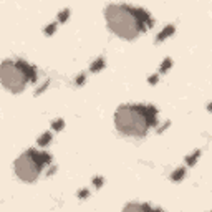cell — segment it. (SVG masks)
<instances>
[{
	"instance_id": "obj_1",
	"label": "cell",
	"mask_w": 212,
	"mask_h": 212,
	"mask_svg": "<svg viewBox=\"0 0 212 212\" xmlns=\"http://www.w3.org/2000/svg\"><path fill=\"white\" fill-rule=\"evenodd\" d=\"M104 18L109 30L124 40H134L152 27V20L146 10L124 3L108 5L104 8Z\"/></svg>"
},
{
	"instance_id": "obj_2",
	"label": "cell",
	"mask_w": 212,
	"mask_h": 212,
	"mask_svg": "<svg viewBox=\"0 0 212 212\" xmlns=\"http://www.w3.org/2000/svg\"><path fill=\"white\" fill-rule=\"evenodd\" d=\"M156 123L157 109L151 104H121L114 113V126L124 136H146Z\"/></svg>"
},
{
	"instance_id": "obj_3",
	"label": "cell",
	"mask_w": 212,
	"mask_h": 212,
	"mask_svg": "<svg viewBox=\"0 0 212 212\" xmlns=\"http://www.w3.org/2000/svg\"><path fill=\"white\" fill-rule=\"evenodd\" d=\"M0 80L5 90L18 95L27 88L28 83L37 80V71L23 60H5L0 66Z\"/></svg>"
},
{
	"instance_id": "obj_4",
	"label": "cell",
	"mask_w": 212,
	"mask_h": 212,
	"mask_svg": "<svg viewBox=\"0 0 212 212\" xmlns=\"http://www.w3.org/2000/svg\"><path fill=\"white\" fill-rule=\"evenodd\" d=\"M51 162V156L48 152H42L37 149H28L17 157L13 169L20 181L23 182H35L43 171V167Z\"/></svg>"
},
{
	"instance_id": "obj_5",
	"label": "cell",
	"mask_w": 212,
	"mask_h": 212,
	"mask_svg": "<svg viewBox=\"0 0 212 212\" xmlns=\"http://www.w3.org/2000/svg\"><path fill=\"white\" fill-rule=\"evenodd\" d=\"M123 212H162L161 209H152L148 204H141V202H129L126 207L123 209Z\"/></svg>"
},
{
	"instance_id": "obj_6",
	"label": "cell",
	"mask_w": 212,
	"mask_h": 212,
	"mask_svg": "<svg viewBox=\"0 0 212 212\" xmlns=\"http://www.w3.org/2000/svg\"><path fill=\"white\" fill-rule=\"evenodd\" d=\"M172 33H174V25H167V27L162 28L161 33H157L156 40H157V42H162V40H166L169 35H172Z\"/></svg>"
},
{
	"instance_id": "obj_7",
	"label": "cell",
	"mask_w": 212,
	"mask_h": 212,
	"mask_svg": "<svg viewBox=\"0 0 212 212\" xmlns=\"http://www.w3.org/2000/svg\"><path fill=\"white\" fill-rule=\"evenodd\" d=\"M184 176H186V167H179V169H176L174 172H172L171 179L172 181H181Z\"/></svg>"
},
{
	"instance_id": "obj_8",
	"label": "cell",
	"mask_w": 212,
	"mask_h": 212,
	"mask_svg": "<svg viewBox=\"0 0 212 212\" xmlns=\"http://www.w3.org/2000/svg\"><path fill=\"white\" fill-rule=\"evenodd\" d=\"M50 141H51V133H45L43 136L38 138V146H46Z\"/></svg>"
},
{
	"instance_id": "obj_9",
	"label": "cell",
	"mask_w": 212,
	"mask_h": 212,
	"mask_svg": "<svg viewBox=\"0 0 212 212\" xmlns=\"http://www.w3.org/2000/svg\"><path fill=\"white\" fill-rule=\"evenodd\" d=\"M103 66H104V60H103V58H98L96 61H93V63H91V71H99Z\"/></svg>"
},
{
	"instance_id": "obj_10",
	"label": "cell",
	"mask_w": 212,
	"mask_h": 212,
	"mask_svg": "<svg viewBox=\"0 0 212 212\" xmlns=\"http://www.w3.org/2000/svg\"><path fill=\"white\" fill-rule=\"evenodd\" d=\"M199 156H201V151H194V152H192L191 154V156H187L186 159H187V164H189V166H192V164H194V162L197 161V159H199Z\"/></svg>"
},
{
	"instance_id": "obj_11",
	"label": "cell",
	"mask_w": 212,
	"mask_h": 212,
	"mask_svg": "<svg viewBox=\"0 0 212 212\" xmlns=\"http://www.w3.org/2000/svg\"><path fill=\"white\" fill-rule=\"evenodd\" d=\"M171 65H172V60H171V58H166V60L161 63V68H159V71H161V73H164V71H167V70L171 68Z\"/></svg>"
},
{
	"instance_id": "obj_12",
	"label": "cell",
	"mask_w": 212,
	"mask_h": 212,
	"mask_svg": "<svg viewBox=\"0 0 212 212\" xmlns=\"http://www.w3.org/2000/svg\"><path fill=\"white\" fill-rule=\"evenodd\" d=\"M53 129H55V131H60L61 128H63V121H61V119H56V121H53Z\"/></svg>"
},
{
	"instance_id": "obj_13",
	"label": "cell",
	"mask_w": 212,
	"mask_h": 212,
	"mask_svg": "<svg viewBox=\"0 0 212 212\" xmlns=\"http://www.w3.org/2000/svg\"><path fill=\"white\" fill-rule=\"evenodd\" d=\"M55 30H56V25L53 23V25H48L45 28V33H46V35H51V33H55Z\"/></svg>"
},
{
	"instance_id": "obj_14",
	"label": "cell",
	"mask_w": 212,
	"mask_h": 212,
	"mask_svg": "<svg viewBox=\"0 0 212 212\" xmlns=\"http://www.w3.org/2000/svg\"><path fill=\"white\" fill-rule=\"evenodd\" d=\"M68 13H70V10H63V12H61V13H60V17H58V20H60V22H65V20H66V18H68Z\"/></svg>"
},
{
	"instance_id": "obj_15",
	"label": "cell",
	"mask_w": 212,
	"mask_h": 212,
	"mask_svg": "<svg viewBox=\"0 0 212 212\" xmlns=\"http://www.w3.org/2000/svg\"><path fill=\"white\" fill-rule=\"evenodd\" d=\"M93 184H95L96 187H101V184H103V179H101V177H95V179H93Z\"/></svg>"
},
{
	"instance_id": "obj_16",
	"label": "cell",
	"mask_w": 212,
	"mask_h": 212,
	"mask_svg": "<svg viewBox=\"0 0 212 212\" xmlns=\"http://www.w3.org/2000/svg\"><path fill=\"white\" fill-rule=\"evenodd\" d=\"M157 78H159V75H152L151 78H149V83H151V85H154V83H156V81H157Z\"/></svg>"
},
{
	"instance_id": "obj_17",
	"label": "cell",
	"mask_w": 212,
	"mask_h": 212,
	"mask_svg": "<svg viewBox=\"0 0 212 212\" xmlns=\"http://www.w3.org/2000/svg\"><path fill=\"white\" fill-rule=\"evenodd\" d=\"M86 196H88V191H81L80 192V197H86Z\"/></svg>"
},
{
	"instance_id": "obj_18",
	"label": "cell",
	"mask_w": 212,
	"mask_h": 212,
	"mask_svg": "<svg viewBox=\"0 0 212 212\" xmlns=\"http://www.w3.org/2000/svg\"><path fill=\"white\" fill-rule=\"evenodd\" d=\"M209 111H212V103L209 104Z\"/></svg>"
}]
</instances>
